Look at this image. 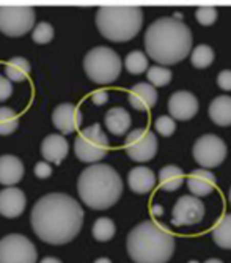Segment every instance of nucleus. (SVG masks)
Masks as SVG:
<instances>
[{
    "instance_id": "25",
    "label": "nucleus",
    "mask_w": 231,
    "mask_h": 263,
    "mask_svg": "<svg viewBox=\"0 0 231 263\" xmlns=\"http://www.w3.org/2000/svg\"><path fill=\"white\" fill-rule=\"evenodd\" d=\"M213 240L222 249H231V213L225 216L214 226Z\"/></svg>"
},
{
    "instance_id": "23",
    "label": "nucleus",
    "mask_w": 231,
    "mask_h": 263,
    "mask_svg": "<svg viewBox=\"0 0 231 263\" xmlns=\"http://www.w3.org/2000/svg\"><path fill=\"white\" fill-rule=\"evenodd\" d=\"M184 183V172L178 165H165L159 172V184L167 193L178 191Z\"/></svg>"
},
{
    "instance_id": "16",
    "label": "nucleus",
    "mask_w": 231,
    "mask_h": 263,
    "mask_svg": "<svg viewBox=\"0 0 231 263\" xmlns=\"http://www.w3.org/2000/svg\"><path fill=\"white\" fill-rule=\"evenodd\" d=\"M128 100L135 110H150L157 103V90L146 82H138L131 87Z\"/></svg>"
},
{
    "instance_id": "32",
    "label": "nucleus",
    "mask_w": 231,
    "mask_h": 263,
    "mask_svg": "<svg viewBox=\"0 0 231 263\" xmlns=\"http://www.w3.org/2000/svg\"><path fill=\"white\" fill-rule=\"evenodd\" d=\"M154 129L160 134V136H164V137H170L175 129H176V123L172 117L169 115H160L156 118V122H154Z\"/></svg>"
},
{
    "instance_id": "22",
    "label": "nucleus",
    "mask_w": 231,
    "mask_h": 263,
    "mask_svg": "<svg viewBox=\"0 0 231 263\" xmlns=\"http://www.w3.org/2000/svg\"><path fill=\"white\" fill-rule=\"evenodd\" d=\"M209 118L217 126H229L231 125V97L222 95L211 101L209 104Z\"/></svg>"
},
{
    "instance_id": "15",
    "label": "nucleus",
    "mask_w": 231,
    "mask_h": 263,
    "mask_svg": "<svg viewBox=\"0 0 231 263\" xmlns=\"http://www.w3.org/2000/svg\"><path fill=\"white\" fill-rule=\"evenodd\" d=\"M26 194L17 187H5L0 191V214L5 218H19L26 210Z\"/></svg>"
},
{
    "instance_id": "43",
    "label": "nucleus",
    "mask_w": 231,
    "mask_h": 263,
    "mask_svg": "<svg viewBox=\"0 0 231 263\" xmlns=\"http://www.w3.org/2000/svg\"><path fill=\"white\" fill-rule=\"evenodd\" d=\"M189 263H200V261H197V260H191Z\"/></svg>"
},
{
    "instance_id": "40",
    "label": "nucleus",
    "mask_w": 231,
    "mask_h": 263,
    "mask_svg": "<svg viewBox=\"0 0 231 263\" xmlns=\"http://www.w3.org/2000/svg\"><path fill=\"white\" fill-rule=\"evenodd\" d=\"M95 263H112V261H110L109 258H106V257H102V258H98V260H96Z\"/></svg>"
},
{
    "instance_id": "12",
    "label": "nucleus",
    "mask_w": 231,
    "mask_h": 263,
    "mask_svg": "<svg viewBox=\"0 0 231 263\" xmlns=\"http://www.w3.org/2000/svg\"><path fill=\"white\" fill-rule=\"evenodd\" d=\"M204 205L195 196H182L173 206L172 224L176 227H192L203 221Z\"/></svg>"
},
{
    "instance_id": "35",
    "label": "nucleus",
    "mask_w": 231,
    "mask_h": 263,
    "mask_svg": "<svg viewBox=\"0 0 231 263\" xmlns=\"http://www.w3.org/2000/svg\"><path fill=\"white\" fill-rule=\"evenodd\" d=\"M11 93H13L11 82L7 78L0 76V101H7L11 97Z\"/></svg>"
},
{
    "instance_id": "9",
    "label": "nucleus",
    "mask_w": 231,
    "mask_h": 263,
    "mask_svg": "<svg viewBox=\"0 0 231 263\" xmlns=\"http://www.w3.org/2000/svg\"><path fill=\"white\" fill-rule=\"evenodd\" d=\"M36 248L27 236L11 233L0 240V263H36Z\"/></svg>"
},
{
    "instance_id": "1",
    "label": "nucleus",
    "mask_w": 231,
    "mask_h": 263,
    "mask_svg": "<svg viewBox=\"0 0 231 263\" xmlns=\"http://www.w3.org/2000/svg\"><path fill=\"white\" fill-rule=\"evenodd\" d=\"M30 222L39 240L58 246L73 241L79 235L83 224V210L68 194H46L35 203Z\"/></svg>"
},
{
    "instance_id": "7",
    "label": "nucleus",
    "mask_w": 231,
    "mask_h": 263,
    "mask_svg": "<svg viewBox=\"0 0 231 263\" xmlns=\"http://www.w3.org/2000/svg\"><path fill=\"white\" fill-rule=\"evenodd\" d=\"M109 152V139L98 123L91 125L76 137L74 153L82 162H98Z\"/></svg>"
},
{
    "instance_id": "33",
    "label": "nucleus",
    "mask_w": 231,
    "mask_h": 263,
    "mask_svg": "<svg viewBox=\"0 0 231 263\" xmlns=\"http://www.w3.org/2000/svg\"><path fill=\"white\" fill-rule=\"evenodd\" d=\"M195 17L201 26H213L217 21V10L214 7H198L195 11Z\"/></svg>"
},
{
    "instance_id": "38",
    "label": "nucleus",
    "mask_w": 231,
    "mask_h": 263,
    "mask_svg": "<svg viewBox=\"0 0 231 263\" xmlns=\"http://www.w3.org/2000/svg\"><path fill=\"white\" fill-rule=\"evenodd\" d=\"M39 263H61V261L55 257H44Z\"/></svg>"
},
{
    "instance_id": "2",
    "label": "nucleus",
    "mask_w": 231,
    "mask_h": 263,
    "mask_svg": "<svg viewBox=\"0 0 231 263\" xmlns=\"http://www.w3.org/2000/svg\"><path fill=\"white\" fill-rule=\"evenodd\" d=\"M179 16L156 19L146 29V54L160 65H175L184 60L192 49V32L178 19Z\"/></svg>"
},
{
    "instance_id": "8",
    "label": "nucleus",
    "mask_w": 231,
    "mask_h": 263,
    "mask_svg": "<svg viewBox=\"0 0 231 263\" xmlns=\"http://www.w3.org/2000/svg\"><path fill=\"white\" fill-rule=\"evenodd\" d=\"M35 26L32 7H0V32L7 36H22Z\"/></svg>"
},
{
    "instance_id": "37",
    "label": "nucleus",
    "mask_w": 231,
    "mask_h": 263,
    "mask_svg": "<svg viewBox=\"0 0 231 263\" xmlns=\"http://www.w3.org/2000/svg\"><path fill=\"white\" fill-rule=\"evenodd\" d=\"M91 101H93L96 106H104L109 101V93L106 90H96L91 93Z\"/></svg>"
},
{
    "instance_id": "30",
    "label": "nucleus",
    "mask_w": 231,
    "mask_h": 263,
    "mask_svg": "<svg viewBox=\"0 0 231 263\" xmlns=\"http://www.w3.org/2000/svg\"><path fill=\"white\" fill-rule=\"evenodd\" d=\"M172 71L165 66H159V65H154L151 68H148V73H146V78L150 81V85H153L154 88L156 87H165L167 84L172 82Z\"/></svg>"
},
{
    "instance_id": "10",
    "label": "nucleus",
    "mask_w": 231,
    "mask_h": 263,
    "mask_svg": "<svg viewBox=\"0 0 231 263\" xmlns=\"http://www.w3.org/2000/svg\"><path fill=\"white\" fill-rule=\"evenodd\" d=\"M194 158L195 161L203 167V169L209 171L214 167H219L225 158H226V145L225 142L216 136V134H204L197 139L194 143Z\"/></svg>"
},
{
    "instance_id": "41",
    "label": "nucleus",
    "mask_w": 231,
    "mask_h": 263,
    "mask_svg": "<svg viewBox=\"0 0 231 263\" xmlns=\"http://www.w3.org/2000/svg\"><path fill=\"white\" fill-rule=\"evenodd\" d=\"M204 263H223V261L219 260V258H209V260H206Z\"/></svg>"
},
{
    "instance_id": "36",
    "label": "nucleus",
    "mask_w": 231,
    "mask_h": 263,
    "mask_svg": "<svg viewBox=\"0 0 231 263\" xmlns=\"http://www.w3.org/2000/svg\"><path fill=\"white\" fill-rule=\"evenodd\" d=\"M35 175L38 178H49L52 175V167L49 162H36L35 165Z\"/></svg>"
},
{
    "instance_id": "17",
    "label": "nucleus",
    "mask_w": 231,
    "mask_h": 263,
    "mask_svg": "<svg viewBox=\"0 0 231 263\" xmlns=\"http://www.w3.org/2000/svg\"><path fill=\"white\" fill-rule=\"evenodd\" d=\"M69 152L68 140L61 134H49L41 143V155L46 161L60 164Z\"/></svg>"
},
{
    "instance_id": "24",
    "label": "nucleus",
    "mask_w": 231,
    "mask_h": 263,
    "mask_svg": "<svg viewBox=\"0 0 231 263\" xmlns=\"http://www.w3.org/2000/svg\"><path fill=\"white\" fill-rule=\"evenodd\" d=\"M30 73V63L24 57H14L8 60L5 65V74L10 82H22L26 81Z\"/></svg>"
},
{
    "instance_id": "13",
    "label": "nucleus",
    "mask_w": 231,
    "mask_h": 263,
    "mask_svg": "<svg viewBox=\"0 0 231 263\" xmlns=\"http://www.w3.org/2000/svg\"><path fill=\"white\" fill-rule=\"evenodd\" d=\"M169 112L173 120H191L198 112V100L191 91H176L169 98Z\"/></svg>"
},
{
    "instance_id": "28",
    "label": "nucleus",
    "mask_w": 231,
    "mask_h": 263,
    "mask_svg": "<svg viewBox=\"0 0 231 263\" xmlns=\"http://www.w3.org/2000/svg\"><path fill=\"white\" fill-rule=\"evenodd\" d=\"M115 224H113V221L112 219H109V218H99V219H96V222L93 224V236H95V240L96 241H101V243H104V241H110L112 238H113V235H115Z\"/></svg>"
},
{
    "instance_id": "34",
    "label": "nucleus",
    "mask_w": 231,
    "mask_h": 263,
    "mask_svg": "<svg viewBox=\"0 0 231 263\" xmlns=\"http://www.w3.org/2000/svg\"><path fill=\"white\" fill-rule=\"evenodd\" d=\"M217 85L222 90L231 91V69H223L217 76Z\"/></svg>"
},
{
    "instance_id": "26",
    "label": "nucleus",
    "mask_w": 231,
    "mask_h": 263,
    "mask_svg": "<svg viewBox=\"0 0 231 263\" xmlns=\"http://www.w3.org/2000/svg\"><path fill=\"white\" fill-rule=\"evenodd\" d=\"M214 51L211 46L207 44H198L195 49H192V55H191V62L195 68L203 69L211 66L214 62Z\"/></svg>"
},
{
    "instance_id": "42",
    "label": "nucleus",
    "mask_w": 231,
    "mask_h": 263,
    "mask_svg": "<svg viewBox=\"0 0 231 263\" xmlns=\"http://www.w3.org/2000/svg\"><path fill=\"white\" fill-rule=\"evenodd\" d=\"M228 200H229V205H231V187H229V193H228Z\"/></svg>"
},
{
    "instance_id": "11",
    "label": "nucleus",
    "mask_w": 231,
    "mask_h": 263,
    "mask_svg": "<svg viewBox=\"0 0 231 263\" xmlns=\"http://www.w3.org/2000/svg\"><path fill=\"white\" fill-rule=\"evenodd\" d=\"M124 150L135 162H146L157 153V137L145 128L132 129L124 139Z\"/></svg>"
},
{
    "instance_id": "18",
    "label": "nucleus",
    "mask_w": 231,
    "mask_h": 263,
    "mask_svg": "<svg viewBox=\"0 0 231 263\" xmlns=\"http://www.w3.org/2000/svg\"><path fill=\"white\" fill-rule=\"evenodd\" d=\"M216 184H217L216 175L211 174L209 171H206V169L194 171L187 177V187H189V191L195 197L209 196L213 191L216 189Z\"/></svg>"
},
{
    "instance_id": "6",
    "label": "nucleus",
    "mask_w": 231,
    "mask_h": 263,
    "mask_svg": "<svg viewBox=\"0 0 231 263\" xmlns=\"http://www.w3.org/2000/svg\"><path fill=\"white\" fill-rule=\"evenodd\" d=\"M83 69L90 81L95 84H112L121 74V59L110 47L98 46L87 52L83 59Z\"/></svg>"
},
{
    "instance_id": "39",
    "label": "nucleus",
    "mask_w": 231,
    "mask_h": 263,
    "mask_svg": "<svg viewBox=\"0 0 231 263\" xmlns=\"http://www.w3.org/2000/svg\"><path fill=\"white\" fill-rule=\"evenodd\" d=\"M151 211H153V214H156V216H160V214H162V208L157 206V205H154V206L151 208Z\"/></svg>"
},
{
    "instance_id": "3",
    "label": "nucleus",
    "mask_w": 231,
    "mask_h": 263,
    "mask_svg": "<svg viewBox=\"0 0 231 263\" xmlns=\"http://www.w3.org/2000/svg\"><path fill=\"white\" fill-rule=\"evenodd\" d=\"M126 248L134 263H167L175 252V235L165 226L148 219L129 232Z\"/></svg>"
},
{
    "instance_id": "5",
    "label": "nucleus",
    "mask_w": 231,
    "mask_h": 263,
    "mask_svg": "<svg viewBox=\"0 0 231 263\" xmlns=\"http://www.w3.org/2000/svg\"><path fill=\"white\" fill-rule=\"evenodd\" d=\"M143 11L138 7H101L96 26L101 35L115 43L132 40L142 29Z\"/></svg>"
},
{
    "instance_id": "20",
    "label": "nucleus",
    "mask_w": 231,
    "mask_h": 263,
    "mask_svg": "<svg viewBox=\"0 0 231 263\" xmlns=\"http://www.w3.org/2000/svg\"><path fill=\"white\" fill-rule=\"evenodd\" d=\"M24 177V164L13 155L0 156V184L14 186Z\"/></svg>"
},
{
    "instance_id": "29",
    "label": "nucleus",
    "mask_w": 231,
    "mask_h": 263,
    "mask_svg": "<svg viewBox=\"0 0 231 263\" xmlns=\"http://www.w3.org/2000/svg\"><path fill=\"white\" fill-rule=\"evenodd\" d=\"M19 126V118L10 107H0V136H10Z\"/></svg>"
},
{
    "instance_id": "27",
    "label": "nucleus",
    "mask_w": 231,
    "mask_h": 263,
    "mask_svg": "<svg viewBox=\"0 0 231 263\" xmlns=\"http://www.w3.org/2000/svg\"><path fill=\"white\" fill-rule=\"evenodd\" d=\"M124 66L131 74H142L148 69V59L142 51H132L126 55Z\"/></svg>"
},
{
    "instance_id": "21",
    "label": "nucleus",
    "mask_w": 231,
    "mask_h": 263,
    "mask_svg": "<svg viewBox=\"0 0 231 263\" xmlns=\"http://www.w3.org/2000/svg\"><path fill=\"white\" fill-rule=\"evenodd\" d=\"M104 123L112 134L123 136L131 128V115L123 107H112L104 117Z\"/></svg>"
},
{
    "instance_id": "14",
    "label": "nucleus",
    "mask_w": 231,
    "mask_h": 263,
    "mask_svg": "<svg viewBox=\"0 0 231 263\" xmlns=\"http://www.w3.org/2000/svg\"><path fill=\"white\" fill-rule=\"evenodd\" d=\"M52 123L61 134H73L82 125V114L74 104L63 103L52 112Z\"/></svg>"
},
{
    "instance_id": "19",
    "label": "nucleus",
    "mask_w": 231,
    "mask_h": 263,
    "mask_svg": "<svg viewBox=\"0 0 231 263\" xmlns=\"http://www.w3.org/2000/svg\"><path fill=\"white\" fill-rule=\"evenodd\" d=\"M128 184L135 194H148L156 186V175L148 167L138 165L129 172Z\"/></svg>"
},
{
    "instance_id": "4",
    "label": "nucleus",
    "mask_w": 231,
    "mask_h": 263,
    "mask_svg": "<svg viewBox=\"0 0 231 263\" xmlns=\"http://www.w3.org/2000/svg\"><path fill=\"white\" fill-rule=\"evenodd\" d=\"M80 200L93 210H107L123 194V181L118 172L107 164L88 165L77 180Z\"/></svg>"
},
{
    "instance_id": "31",
    "label": "nucleus",
    "mask_w": 231,
    "mask_h": 263,
    "mask_svg": "<svg viewBox=\"0 0 231 263\" xmlns=\"http://www.w3.org/2000/svg\"><path fill=\"white\" fill-rule=\"evenodd\" d=\"M32 38L38 44H46V43L52 41V38H54V29H52V26H51L49 22H44V21L39 22V24H36L35 29H33V33H32Z\"/></svg>"
}]
</instances>
